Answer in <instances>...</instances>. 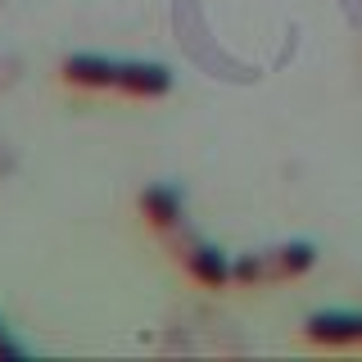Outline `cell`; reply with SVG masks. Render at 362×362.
Returning a JSON list of instances; mask_svg holds the SVG:
<instances>
[{"instance_id":"1","label":"cell","mask_w":362,"mask_h":362,"mask_svg":"<svg viewBox=\"0 0 362 362\" xmlns=\"http://www.w3.org/2000/svg\"><path fill=\"white\" fill-rule=\"evenodd\" d=\"M59 77L82 90H118L132 100H158L173 90V73L163 64L145 59H109V54H68L59 64Z\"/></svg>"},{"instance_id":"7","label":"cell","mask_w":362,"mask_h":362,"mask_svg":"<svg viewBox=\"0 0 362 362\" xmlns=\"http://www.w3.org/2000/svg\"><path fill=\"white\" fill-rule=\"evenodd\" d=\"M23 354H28V349H23V344H18V339H14V335H9V326H5V322H0V358H23Z\"/></svg>"},{"instance_id":"3","label":"cell","mask_w":362,"mask_h":362,"mask_svg":"<svg viewBox=\"0 0 362 362\" xmlns=\"http://www.w3.org/2000/svg\"><path fill=\"white\" fill-rule=\"evenodd\" d=\"M158 240H163L168 249H173V258H177V263L186 267L195 281H199V286H209V290H222L226 281H231V263H226V254H222L218 245L199 240V235L186 226V218H181V222H173V226H163V231H158Z\"/></svg>"},{"instance_id":"8","label":"cell","mask_w":362,"mask_h":362,"mask_svg":"<svg viewBox=\"0 0 362 362\" xmlns=\"http://www.w3.org/2000/svg\"><path fill=\"white\" fill-rule=\"evenodd\" d=\"M14 168H18V154L9 150L5 141H0V177H9V173H14Z\"/></svg>"},{"instance_id":"9","label":"cell","mask_w":362,"mask_h":362,"mask_svg":"<svg viewBox=\"0 0 362 362\" xmlns=\"http://www.w3.org/2000/svg\"><path fill=\"white\" fill-rule=\"evenodd\" d=\"M339 9H344V18L354 28H362V0H339Z\"/></svg>"},{"instance_id":"4","label":"cell","mask_w":362,"mask_h":362,"mask_svg":"<svg viewBox=\"0 0 362 362\" xmlns=\"http://www.w3.org/2000/svg\"><path fill=\"white\" fill-rule=\"evenodd\" d=\"M303 335L322 349H344V344H362V313H344V308H326L313 313L303 322Z\"/></svg>"},{"instance_id":"2","label":"cell","mask_w":362,"mask_h":362,"mask_svg":"<svg viewBox=\"0 0 362 362\" xmlns=\"http://www.w3.org/2000/svg\"><path fill=\"white\" fill-rule=\"evenodd\" d=\"M317 263V249L308 240H281L267 249H249L231 263V281L235 286H281V281L303 276Z\"/></svg>"},{"instance_id":"5","label":"cell","mask_w":362,"mask_h":362,"mask_svg":"<svg viewBox=\"0 0 362 362\" xmlns=\"http://www.w3.org/2000/svg\"><path fill=\"white\" fill-rule=\"evenodd\" d=\"M141 213H145V222H150L154 231H163V226L186 218V199H181L177 186H145L141 190Z\"/></svg>"},{"instance_id":"6","label":"cell","mask_w":362,"mask_h":362,"mask_svg":"<svg viewBox=\"0 0 362 362\" xmlns=\"http://www.w3.org/2000/svg\"><path fill=\"white\" fill-rule=\"evenodd\" d=\"M18 77H23V59L18 54H0V95L18 86Z\"/></svg>"}]
</instances>
